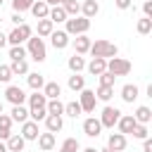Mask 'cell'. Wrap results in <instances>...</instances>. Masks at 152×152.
Segmentation results:
<instances>
[{
  "mask_svg": "<svg viewBox=\"0 0 152 152\" xmlns=\"http://www.w3.org/2000/svg\"><path fill=\"white\" fill-rule=\"evenodd\" d=\"M24 48H26V55L31 59H36V62H45L48 59V48H45V40L40 36H31L24 43Z\"/></svg>",
  "mask_w": 152,
  "mask_h": 152,
  "instance_id": "cell-1",
  "label": "cell"
},
{
  "mask_svg": "<svg viewBox=\"0 0 152 152\" xmlns=\"http://www.w3.org/2000/svg\"><path fill=\"white\" fill-rule=\"evenodd\" d=\"M93 57H102V59H109V57H116L119 55V48L114 45V43H109V40H104V38H100V40H95V43H90V50H88Z\"/></svg>",
  "mask_w": 152,
  "mask_h": 152,
  "instance_id": "cell-2",
  "label": "cell"
},
{
  "mask_svg": "<svg viewBox=\"0 0 152 152\" xmlns=\"http://www.w3.org/2000/svg\"><path fill=\"white\" fill-rule=\"evenodd\" d=\"M90 28V19H86L83 14H76V17H66L64 21V31L69 36H81V33H88Z\"/></svg>",
  "mask_w": 152,
  "mask_h": 152,
  "instance_id": "cell-3",
  "label": "cell"
},
{
  "mask_svg": "<svg viewBox=\"0 0 152 152\" xmlns=\"http://www.w3.org/2000/svg\"><path fill=\"white\" fill-rule=\"evenodd\" d=\"M33 36V28L24 21V24H19V26H14L10 33H7V45H24L28 38Z\"/></svg>",
  "mask_w": 152,
  "mask_h": 152,
  "instance_id": "cell-4",
  "label": "cell"
},
{
  "mask_svg": "<svg viewBox=\"0 0 152 152\" xmlns=\"http://www.w3.org/2000/svg\"><path fill=\"white\" fill-rule=\"evenodd\" d=\"M131 69H133V64H131L128 59L119 57V55L107 59V71H109V74H114V76H128V74H131Z\"/></svg>",
  "mask_w": 152,
  "mask_h": 152,
  "instance_id": "cell-5",
  "label": "cell"
},
{
  "mask_svg": "<svg viewBox=\"0 0 152 152\" xmlns=\"http://www.w3.org/2000/svg\"><path fill=\"white\" fill-rule=\"evenodd\" d=\"M78 104H81L83 114H93V112H95V104H97L95 90H90V88H83V90H78Z\"/></svg>",
  "mask_w": 152,
  "mask_h": 152,
  "instance_id": "cell-6",
  "label": "cell"
},
{
  "mask_svg": "<svg viewBox=\"0 0 152 152\" xmlns=\"http://www.w3.org/2000/svg\"><path fill=\"white\" fill-rule=\"evenodd\" d=\"M119 116H121V112H119L116 107H112V104H107V107L102 109V114H100L97 119H100V124H102V128H112V131H114V126H116V121H119Z\"/></svg>",
  "mask_w": 152,
  "mask_h": 152,
  "instance_id": "cell-7",
  "label": "cell"
},
{
  "mask_svg": "<svg viewBox=\"0 0 152 152\" xmlns=\"http://www.w3.org/2000/svg\"><path fill=\"white\" fill-rule=\"evenodd\" d=\"M5 100H7L10 104H26V93H24V88L7 83V88H5Z\"/></svg>",
  "mask_w": 152,
  "mask_h": 152,
  "instance_id": "cell-8",
  "label": "cell"
},
{
  "mask_svg": "<svg viewBox=\"0 0 152 152\" xmlns=\"http://www.w3.org/2000/svg\"><path fill=\"white\" fill-rule=\"evenodd\" d=\"M48 38H50V45H52L55 50H64V48L71 43V36H69L66 31H59V28H57V31H52Z\"/></svg>",
  "mask_w": 152,
  "mask_h": 152,
  "instance_id": "cell-9",
  "label": "cell"
},
{
  "mask_svg": "<svg viewBox=\"0 0 152 152\" xmlns=\"http://www.w3.org/2000/svg\"><path fill=\"white\" fill-rule=\"evenodd\" d=\"M36 142H38V150H40V152H50V150H55V147H57V138H55V133H50V131L38 133Z\"/></svg>",
  "mask_w": 152,
  "mask_h": 152,
  "instance_id": "cell-10",
  "label": "cell"
},
{
  "mask_svg": "<svg viewBox=\"0 0 152 152\" xmlns=\"http://www.w3.org/2000/svg\"><path fill=\"white\" fill-rule=\"evenodd\" d=\"M135 126H138V121L133 119V114H121V116H119V121H116V131H119V133H124V135H131Z\"/></svg>",
  "mask_w": 152,
  "mask_h": 152,
  "instance_id": "cell-11",
  "label": "cell"
},
{
  "mask_svg": "<svg viewBox=\"0 0 152 152\" xmlns=\"http://www.w3.org/2000/svg\"><path fill=\"white\" fill-rule=\"evenodd\" d=\"M83 133H86L88 138H97V135L102 133V124H100V119H97V116H88V119H83Z\"/></svg>",
  "mask_w": 152,
  "mask_h": 152,
  "instance_id": "cell-12",
  "label": "cell"
},
{
  "mask_svg": "<svg viewBox=\"0 0 152 152\" xmlns=\"http://www.w3.org/2000/svg\"><path fill=\"white\" fill-rule=\"evenodd\" d=\"M38 133H40V128H38V121H31V119H26L24 124H21V138L26 140V142H31V140H36L38 138Z\"/></svg>",
  "mask_w": 152,
  "mask_h": 152,
  "instance_id": "cell-13",
  "label": "cell"
},
{
  "mask_svg": "<svg viewBox=\"0 0 152 152\" xmlns=\"http://www.w3.org/2000/svg\"><path fill=\"white\" fill-rule=\"evenodd\" d=\"M126 145H128V138L124 135V133H109V138H107V147H112L114 152H124L126 150Z\"/></svg>",
  "mask_w": 152,
  "mask_h": 152,
  "instance_id": "cell-14",
  "label": "cell"
},
{
  "mask_svg": "<svg viewBox=\"0 0 152 152\" xmlns=\"http://www.w3.org/2000/svg\"><path fill=\"white\" fill-rule=\"evenodd\" d=\"M138 97H140V88H138L135 83H126V86H121V100H124V102L133 104Z\"/></svg>",
  "mask_w": 152,
  "mask_h": 152,
  "instance_id": "cell-15",
  "label": "cell"
},
{
  "mask_svg": "<svg viewBox=\"0 0 152 152\" xmlns=\"http://www.w3.org/2000/svg\"><path fill=\"white\" fill-rule=\"evenodd\" d=\"M43 124H45V131H50V133H59L64 128V119L59 114H48L43 119Z\"/></svg>",
  "mask_w": 152,
  "mask_h": 152,
  "instance_id": "cell-16",
  "label": "cell"
},
{
  "mask_svg": "<svg viewBox=\"0 0 152 152\" xmlns=\"http://www.w3.org/2000/svg\"><path fill=\"white\" fill-rule=\"evenodd\" d=\"M86 69H88V74L100 76L102 71H107V59H102V57H93L90 62H86Z\"/></svg>",
  "mask_w": 152,
  "mask_h": 152,
  "instance_id": "cell-17",
  "label": "cell"
},
{
  "mask_svg": "<svg viewBox=\"0 0 152 152\" xmlns=\"http://www.w3.org/2000/svg\"><path fill=\"white\" fill-rule=\"evenodd\" d=\"M97 12H100V2H97V0H83V2H81V14H83L86 19H95Z\"/></svg>",
  "mask_w": 152,
  "mask_h": 152,
  "instance_id": "cell-18",
  "label": "cell"
},
{
  "mask_svg": "<svg viewBox=\"0 0 152 152\" xmlns=\"http://www.w3.org/2000/svg\"><path fill=\"white\" fill-rule=\"evenodd\" d=\"M90 38L86 36V33H81V36H76L74 38V52L76 55H88V50H90Z\"/></svg>",
  "mask_w": 152,
  "mask_h": 152,
  "instance_id": "cell-19",
  "label": "cell"
},
{
  "mask_svg": "<svg viewBox=\"0 0 152 152\" xmlns=\"http://www.w3.org/2000/svg\"><path fill=\"white\" fill-rule=\"evenodd\" d=\"M66 66H69V71H71V74H81V71L86 69V57L74 52V55L66 59Z\"/></svg>",
  "mask_w": 152,
  "mask_h": 152,
  "instance_id": "cell-20",
  "label": "cell"
},
{
  "mask_svg": "<svg viewBox=\"0 0 152 152\" xmlns=\"http://www.w3.org/2000/svg\"><path fill=\"white\" fill-rule=\"evenodd\" d=\"M5 145H7V150H10V152H24V147H26V140H24L19 133H12V135L5 140Z\"/></svg>",
  "mask_w": 152,
  "mask_h": 152,
  "instance_id": "cell-21",
  "label": "cell"
},
{
  "mask_svg": "<svg viewBox=\"0 0 152 152\" xmlns=\"http://www.w3.org/2000/svg\"><path fill=\"white\" fill-rule=\"evenodd\" d=\"M28 12H31L36 19H45L48 12H50V5H48L45 0H33V5L28 7Z\"/></svg>",
  "mask_w": 152,
  "mask_h": 152,
  "instance_id": "cell-22",
  "label": "cell"
},
{
  "mask_svg": "<svg viewBox=\"0 0 152 152\" xmlns=\"http://www.w3.org/2000/svg\"><path fill=\"white\" fill-rule=\"evenodd\" d=\"M26 83H28L31 90H43V86H45V76L38 74V71H28V74H26Z\"/></svg>",
  "mask_w": 152,
  "mask_h": 152,
  "instance_id": "cell-23",
  "label": "cell"
},
{
  "mask_svg": "<svg viewBox=\"0 0 152 152\" xmlns=\"http://www.w3.org/2000/svg\"><path fill=\"white\" fill-rule=\"evenodd\" d=\"M12 124H14L12 116L0 112V140H7V138L12 135Z\"/></svg>",
  "mask_w": 152,
  "mask_h": 152,
  "instance_id": "cell-24",
  "label": "cell"
},
{
  "mask_svg": "<svg viewBox=\"0 0 152 152\" xmlns=\"http://www.w3.org/2000/svg\"><path fill=\"white\" fill-rule=\"evenodd\" d=\"M10 116H12V121H17V124H24V121L28 119V107H26V104H12V112H10Z\"/></svg>",
  "mask_w": 152,
  "mask_h": 152,
  "instance_id": "cell-25",
  "label": "cell"
},
{
  "mask_svg": "<svg viewBox=\"0 0 152 152\" xmlns=\"http://www.w3.org/2000/svg\"><path fill=\"white\" fill-rule=\"evenodd\" d=\"M48 19H50L52 24H64V21H66V12H64V7H62V5H55V7H50V12H48Z\"/></svg>",
  "mask_w": 152,
  "mask_h": 152,
  "instance_id": "cell-26",
  "label": "cell"
},
{
  "mask_svg": "<svg viewBox=\"0 0 152 152\" xmlns=\"http://www.w3.org/2000/svg\"><path fill=\"white\" fill-rule=\"evenodd\" d=\"M55 31V24L45 17V19H38V26H36V36H40V38H48L50 33Z\"/></svg>",
  "mask_w": 152,
  "mask_h": 152,
  "instance_id": "cell-27",
  "label": "cell"
},
{
  "mask_svg": "<svg viewBox=\"0 0 152 152\" xmlns=\"http://www.w3.org/2000/svg\"><path fill=\"white\" fill-rule=\"evenodd\" d=\"M43 95H45L48 100L59 97V95H62V86H59L57 81H45V86H43Z\"/></svg>",
  "mask_w": 152,
  "mask_h": 152,
  "instance_id": "cell-28",
  "label": "cell"
},
{
  "mask_svg": "<svg viewBox=\"0 0 152 152\" xmlns=\"http://www.w3.org/2000/svg\"><path fill=\"white\" fill-rule=\"evenodd\" d=\"M133 119H135L138 124H150V121H152V109H150V107H145V104H140V107H135Z\"/></svg>",
  "mask_w": 152,
  "mask_h": 152,
  "instance_id": "cell-29",
  "label": "cell"
},
{
  "mask_svg": "<svg viewBox=\"0 0 152 152\" xmlns=\"http://www.w3.org/2000/svg\"><path fill=\"white\" fill-rule=\"evenodd\" d=\"M66 86H69V90H71V93L83 90V88H86V76H81V74H71V76H69V81H66Z\"/></svg>",
  "mask_w": 152,
  "mask_h": 152,
  "instance_id": "cell-30",
  "label": "cell"
},
{
  "mask_svg": "<svg viewBox=\"0 0 152 152\" xmlns=\"http://www.w3.org/2000/svg\"><path fill=\"white\" fill-rule=\"evenodd\" d=\"M10 71H12V76H26V74H28V62H26V59L10 62Z\"/></svg>",
  "mask_w": 152,
  "mask_h": 152,
  "instance_id": "cell-31",
  "label": "cell"
},
{
  "mask_svg": "<svg viewBox=\"0 0 152 152\" xmlns=\"http://www.w3.org/2000/svg\"><path fill=\"white\" fill-rule=\"evenodd\" d=\"M95 97H97V102H109L114 97V86H97Z\"/></svg>",
  "mask_w": 152,
  "mask_h": 152,
  "instance_id": "cell-32",
  "label": "cell"
},
{
  "mask_svg": "<svg viewBox=\"0 0 152 152\" xmlns=\"http://www.w3.org/2000/svg\"><path fill=\"white\" fill-rule=\"evenodd\" d=\"M26 102H28V109L31 107H45L48 97L43 95V90H33V95H26Z\"/></svg>",
  "mask_w": 152,
  "mask_h": 152,
  "instance_id": "cell-33",
  "label": "cell"
},
{
  "mask_svg": "<svg viewBox=\"0 0 152 152\" xmlns=\"http://www.w3.org/2000/svg\"><path fill=\"white\" fill-rule=\"evenodd\" d=\"M45 109H48V114H59V116H64V102H62L59 97L48 100V102H45Z\"/></svg>",
  "mask_w": 152,
  "mask_h": 152,
  "instance_id": "cell-34",
  "label": "cell"
},
{
  "mask_svg": "<svg viewBox=\"0 0 152 152\" xmlns=\"http://www.w3.org/2000/svg\"><path fill=\"white\" fill-rule=\"evenodd\" d=\"M57 152H81V142L76 138H64Z\"/></svg>",
  "mask_w": 152,
  "mask_h": 152,
  "instance_id": "cell-35",
  "label": "cell"
},
{
  "mask_svg": "<svg viewBox=\"0 0 152 152\" xmlns=\"http://www.w3.org/2000/svg\"><path fill=\"white\" fill-rule=\"evenodd\" d=\"M64 114H66V116H71V119H76V116H81V114H83V109H81V104H78V100H71V102H64Z\"/></svg>",
  "mask_w": 152,
  "mask_h": 152,
  "instance_id": "cell-36",
  "label": "cell"
},
{
  "mask_svg": "<svg viewBox=\"0 0 152 152\" xmlns=\"http://www.w3.org/2000/svg\"><path fill=\"white\" fill-rule=\"evenodd\" d=\"M62 7H64V12H66V17H76V14H81V2H78V0H64Z\"/></svg>",
  "mask_w": 152,
  "mask_h": 152,
  "instance_id": "cell-37",
  "label": "cell"
},
{
  "mask_svg": "<svg viewBox=\"0 0 152 152\" xmlns=\"http://www.w3.org/2000/svg\"><path fill=\"white\" fill-rule=\"evenodd\" d=\"M135 31H138L140 36H147V33L152 31V19H150V17H142V19H138V24H135Z\"/></svg>",
  "mask_w": 152,
  "mask_h": 152,
  "instance_id": "cell-38",
  "label": "cell"
},
{
  "mask_svg": "<svg viewBox=\"0 0 152 152\" xmlns=\"http://www.w3.org/2000/svg\"><path fill=\"white\" fill-rule=\"evenodd\" d=\"M28 55H26V48L24 45H10V59L12 62H17V59H26Z\"/></svg>",
  "mask_w": 152,
  "mask_h": 152,
  "instance_id": "cell-39",
  "label": "cell"
},
{
  "mask_svg": "<svg viewBox=\"0 0 152 152\" xmlns=\"http://www.w3.org/2000/svg\"><path fill=\"white\" fill-rule=\"evenodd\" d=\"M45 116H48V109L45 107H31L28 109V119L31 121H43Z\"/></svg>",
  "mask_w": 152,
  "mask_h": 152,
  "instance_id": "cell-40",
  "label": "cell"
},
{
  "mask_svg": "<svg viewBox=\"0 0 152 152\" xmlns=\"http://www.w3.org/2000/svg\"><path fill=\"white\" fill-rule=\"evenodd\" d=\"M133 138H138V140H145L147 135H150V131H147V124H138L135 128H133V133H131Z\"/></svg>",
  "mask_w": 152,
  "mask_h": 152,
  "instance_id": "cell-41",
  "label": "cell"
},
{
  "mask_svg": "<svg viewBox=\"0 0 152 152\" xmlns=\"http://www.w3.org/2000/svg\"><path fill=\"white\" fill-rule=\"evenodd\" d=\"M33 5V0H12V10L14 12H26Z\"/></svg>",
  "mask_w": 152,
  "mask_h": 152,
  "instance_id": "cell-42",
  "label": "cell"
},
{
  "mask_svg": "<svg viewBox=\"0 0 152 152\" xmlns=\"http://www.w3.org/2000/svg\"><path fill=\"white\" fill-rule=\"evenodd\" d=\"M97 81H100V86H114L116 76H114V74H109V71H102V74L97 76Z\"/></svg>",
  "mask_w": 152,
  "mask_h": 152,
  "instance_id": "cell-43",
  "label": "cell"
},
{
  "mask_svg": "<svg viewBox=\"0 0 152 152\" xmlns=\"http://www.w3.org/2000/svg\"><path fill=\"white\" fill-rule=\"evenodd\" d=\"M10 81H12L10 64H0V83H10Z\"/></svg>",
  "mask_w": 152,
  "mask_h": 152,
  "instance_id": "cell-44",
  "label": "cell"
},
{
  "mask_svg": "<svg viewBox=\"0 0 152 152\" xmlns=\"http://www.w3.org/2000/svg\"><path fill=\"white\" fill-rule=\"evenodd\" d=\"M142 14L152 19V0H145V2H142Z\"/></svg>",
  "mask_w": 152,
  "mask_h": 152,
  "instance_id": "cell-45",
  "label": "cell"
},
{
  "mask_svg": "<svg viewBox=\"0 0 152 152\" xmlns=\"http://www.w3.org/2000/svg\"><path fill=\"white\" fill-rule=\"evenodd\" d=\"M10 21H12L14 26H19V24H24V17H21V12H14V14L10 17Z\"/></svg>",
  "mask_w": 152,
  "mask_h": 152,
  "instance_id": "cell-46",
  "label": "cell"
},
{
  "mask_svg": "<svg viewBox=\"0 0 152 152\" xmlns=\"http://www.w3.org/2000/svg\"><path fill=\"white\" fill-rule=\"evenodd\" d=\"M114 5H116L119 10H128V7L133 5V0H114Z\"/></svg>",
  "mask_w": 152,
  "mask_h": 152,
  "instance_id": "cell-47",
  "label": "cell"
},
{
  "mask_svg": "<svg viewBox=\"0 0 152 152\" xmlns=\"http://www.w3.org/2000/svg\"><path fill=\"white\" fill-rule=\"evenodd\" d=\"M142 152H152V138H150V135L142 140Z\"/></svg>",
  "mask_w": 152,
  "mask_h": 152,
  "instance_id": "cell-48",
  "label": "cell"
},
{
  "mask_svg": "<svg viewBox=\"0 0 152 152\" xmlns=\"http://www.w3.org/2000/svg\"><path fill=\"white\" fill-rule=\"evenodd\" d=\"M5 45H7V33H2V31H0V50H2Z\"/></svg>",
  "mask_w": 152,
  "mask_h": 152,
  "instance_id": "cell-49",
  "label": "cell"
},
{
  "mask_svg": "<svg viewBox=\"0 0 152 152\" xmlns=\"http://www.w3.org/2000/svg\"><path fill=\"white\" fill-rule=\"evenodd\" d=\"M81 152H100V150H97V147H83Z\"/></svg>",
  "mask_w": 152,
  "mask_h": 152,
  "instance_id": "cell-50",
  "label": "cell"
},
{
  "mask_svg": "<svg viewBox=\"0 0 152 152\" xmlns=\"http://www.w3.org/2000/svg\"><path fill=\"white\" fill-rule=\"evenodd\" d=\"M0 152H10V150H7V145H5V140H0Z\"/></svg>",
  "mask_w": 152,
  "mask_h": 152,
  "instance_id": "cell-51",
  "label": "cell"
},
{
  "mask_svg": "<svg viewBox=\"0 0 152 152\" xmlns=\"http://www.w3.org/2000/svg\"><path fill=\"white\" fill-rule=\"evenodd\" d=\"M100 152H114V150H112V147H107V145H104V147H102V150H100Z\"/></svg>",
  "mask_w": 152,
  "mask_h": 152,
  "instance_id": "cell-52",
  "label": "cell"
},
{
  "mask_svg": "<svg viewBox=\"0 0 152 152\" xmlns=\"http://www.w3.org/2000/svg\"><path fill=\"white\" fill-rule=\"evenodd\" d=\"M45 2H48L50 7H55V5H57V0H45Z\"/></svg>",
  "mask_w": 152,
  "mask_h": 152,
  "instance_id": "cell-53",
  "label": "cell"
},
{
  "mask_svg": "<svg viewBox=\"0 0 152 152\" xmlns=\"http://www.w3.org/2000/svg\"><path fill=\"white\" fill-rule=\"evenodd\" d=\"M2 5H5V0H0V7H2Z\"/></svg>",
  "mask_w": 152,
  "mask_h": 152,
  "instance_id": "cell-54",
  "label": "cell"
},
{
  "mask_svg": "<svg viewBox=\"0 0 152 152\" xmlns=\"http://www.w3.org/2000/svg\"><path fill=\"white\" fill-rule=\"evenodd\" d=\"M0 112H2V102H0Z\"/></svg>",
  "mask_w": 152,
  "mask_h": 152,
  "instance_id": "cell-55",
  "label": "cell"
},
{
  "mask_svg": "<svg viewBox=\"0 0 152 152\" xmlns=\"http://www.w3.org/2000/svg\"><path fill=\"white\" fill-rule=\"evenodd\" d=\"M97 2H100V0H97Z\"/></svg>",
  "mask_w": 152,
  "mask_h": 152,
  "instance_id": "cell-56",
  "label": "cell"
}]
</instances>
